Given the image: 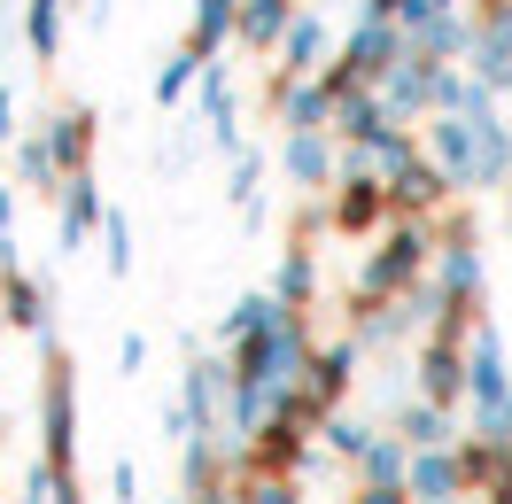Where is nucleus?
<instances>
[{
    "label": "nucleus",
    "mask_w": 512,
    "mask_h": 504,
    "mask_svg": "<svg viewBox=\"0 0 512 504\" xmlns=\"http://www.w3.org/2000/svg\"><path fill=\"white\" fill-rule=\"evenodd\" d=\"M419 140H427V156L450 171L458 194L512 187V125L497 117V109H489V117H450V109H435Z\"/></svg>",
    "instance_id": "nucleus-1"
},
{
    "label": "nucleus",
    "mask_w": 512,
    "mask_h": 504,
    "mask_svg": "<svg viewBox=\"0 0 512 504\" xmlns=\"http://www.w3.org/2000/svg\"><path fill=\"white\" fill-rule=\"evenodd\" d=\"M435 272V218H388L373 233V249L357 256V280H350V318L396 303L404 287H419Z\"/></svg>",
    "instance_id": "nucleus-2"
},
{
    "label": "nucleus",
    "mask_w": 512,
    "mask_h": 504,
    "mask_svg": "<svg viewBox=\"0 0 512 504\" xmlns=\"http://www.w3.org/2000/svg\"><path fill=\"white\" fill-rule=\"evenodd\" d=\"M311 349H319L311 311H288V303H280L272 326H256V334H241V342L225 349V365H233V380H256V388H295V380L311 373Z\"/></svg>",
    "instance_id": "nucleus-3"
},
{
    "label": "nucleus",
    "mask_w": 512,
    "mask_h": 504,
    "mask_svg": "<svg viewBox=\"0 0 512 504\" xmlns=\"http://www.w3.org/2000/svg\"><path fill=\"white\" fill-rule=\"evenodd\" d=\"M357 373H365V342H357V334H342V342H319V349H311V373L295 380V388L280 396V404H288L295 419H311V427H326L334 411L350 404Z\"/></svg>",
    "instance_id": "nucleus-4"
},
{
    "label": "nucleus",
    "mask_w": 512,
    "mask_h": 504,
    "mask_svg": "<svg viewBox=\"0 0 512 504\" xmlns=\"http://www.w3.org/2000/svg\"><path fill=\"white\" fill-rule=\"evenodd\" d=\"M404 47H412V39H404L396 16H357L350 39H342L334 63H326V86H334V94H350V86H381L388 70L404 63Z\"/></svg>",
    "instance_id": "nucleus-5"
},
{
    "label": "nucleus",
    "mask_w": 512,
    "mask_h": 504,
    "mask_svg": "<svg viewBox=\"0 0 512 504\" xmlns=\"http://www.w3.org/2000/svg\"><path fill=\"white\" fill-rule=\"evenodd\" d=\"M39 458L55 473H78V365L63 349H47L39 373Z\"/></svg>",
    "instance_id": "nucleus-6"
},
{
    "label": "nucleus",
    "mask_w": 512,
    "mask_h": 504,
    "mask_svg": "<svg viewBox=\"0 0 512 504\" xmlns=\"http://www.w3.org/2000/svg\"><path fill=\"white\" fill-rule=\"evenodd\" d=\"M474 334H419L412 342V388L419 396H435V404H466V388H474V357H466Z\"/></svg>",
    "instance_id": "nucleus-7"
},
{
    "label": "nucleus",
    "mask_w": 512,
    "mask_h": 504,
    "mask_svg": "<svg viewBox=\"0 0 512 504\" xmlns=\"http://www.w3.org/2000/svg\"><path fill=\"white\" fill-rule=\"evenodd\" d=\"M326 210H334V241H373V233L396 218L381 171H342V179L326 187Z\"/></svg>",
    "instance_id": "nucleus-8"
},
{
    "label": "nucleus",
    "mask_w": 512,
    "mask_h": 504,
    "mask_svg": "<svg viewBox=\"0 0 512 504\" xmlns=\"http://www.w3.org/2000/svg\"><path fill=\"white\" fill-rule=\"evenodd\" d=\"M0 318H8L24 342H39V357L55 349V287L32 280L16 256H0Z\"/></svg>",
    "instance_id": "nucleus-9"
},
{
    "label": "nucleus",
    "mask_w": 512,
    "mask_h": 504,
    "mask_svg": "<svg viewBox=\"0 0 512 504\" xmlns=\"http://www.w3.org/2000/svg\"><path fill=\"white\" fill-rule=\"evenodd\" d=\"M280 179H288V194H326L334 179H342V140L334 132H280Z\"/></svg>",
    "instance_id": "nucleus-10"
},
{
    "label": "nucleus",
    "mask_w": 512,
    "mask_h": 504,
    "mask_svg": "<svg viewBox=\"0 0 512 504\" xmlns=\"http://www.w3.org/2000/svg\"><path fill=\"white\" fill-rule=\"evenodd\" d=\"M388 202H396V218H435V210H450V202H458V187H450L443 163L419 148L412 163H396V171H388Z\"/></svg>",
    "instance_id": "nucleus-11"
},
{
    "label": "nucleus",
    "mask_w": 512,
    "mask_h": 504,
    "mask_svg": "<svg viewBox=\"0 0 512 504\" xmlns=\"http://www.w3.org/2000/svg\"><path fill=\"white\" fill-rule=\"evenodd\" d=\"M225 396H233V365L194 349L187 373H179V404L194 411V427H210V435H218V427H225Z\"/></svg>",
    "instance_id": "nucleus-12"
},
{
    "label": "nucleus",
    "mask_w": 512,
    "mask_h": 504,
    "mask_svg": "<svg viewBox=\"0 0 512 504\" xmlns=\"http://www.w3.org/2000/svg\"><path fill=\"white\" fill-rule=\"evenodd\" d=\"M435 70H443V63H427V55H412V47H404V63L381 78L388 117H404V125H427V117H435Z\"/></svg>",
    "instance_id": "nucleus-13"
},
{
    "label": "nucleus",
    "mask_w": 512,
    "mask_h": 504,
    "mask_svg": "<svg viewBox=\"0 0 512 504\" xmlns=\"http://www.w3.org/2000/svg\"><path fill=\"white\" fill-rule=\"evenodd\" d=\"M39 140H47L55 171H63V179H78V171H94L101 117H94V109H63V117H47V125H39Z\"/></svg>",
    "instance_id": "nucleus-14"
},
{
    "label": "nucleus",
    "mask_w": 512,
    "mask_h": 504,
    "mask_svg": "<svg viewBox=\"0 0 512 504\" xmlns=\"http://www.w3.org/2000/svg\"><path fill=\"white\" fill-rule=\"evenodd\" d=\"M55 202H63V218H55V249L78 256V249H86V241L101 233V218H109V202H101V179H94V171H78V179H70Z\"/></svg>",
    "instance_id": "nucleus-15"
},
{
    "label": "nucleus",
    "mask_w": 512,
    "mask_h": 504,
    "mask_svg": "<svg viewBox=\"0 0 512 504\" xmlns=\"http://www.w3.org/2000/svg\"><path fill=\"white\" fill-rule=\"evenodd\" d=\"M458 458H466V489H474V497H512V435L466 427V435H458Z\"/></svg>",
    "instance_id": "nucleus-16"
},
{
    "label": "nucleus",
    "mask_w": 512,
    "mask_h": 504,
    "mask_svg": "<svg viewBox=\"0 0 512 504\" xmlns=\"http://www.w3.org/2000/svg\"><path fill=\"white\" fill-rule=\"evenodd\" d=\"M272 295H280L288 311H319V295H326L319 241H295L288 233V249H280V264H272Z\"/></svg>",
    "instance_id": "nucleus-17"
},
{
    "label": "nucleus",
    "mask_w": 512,
    "mask_h": 504,
    "mask_svg": "<svg viewBox=\"0 0 512 504\" xmlns=\"http://www.w3.org/2000/svg\"><path fill=\"white\" fill-rule=\"evenodd\" d=\"M412 497L419 504H466V458L458 442H435V450H412Z\"/></svg>",
    "instance_id": "nucleus-18"
},
{
    "label": "nucleus",
    "mask_w": 512,
    "mask_h": 504,
    "mask_svg": "<svg viewBox=\"0 0 512 504\" xmlns=\"http://www.w3.org/2000/svg\"><path fill=\"white\" fill-rule=\"evenodd\" d=\"M334 47H342V39H334V24H326L319 8H295V24H288V39H280V55H272V63L295 70V78H311V70L334 63Z\"/></svg>",
    "instance_id": "nucleus-19"
},
{
    "label": "nucleus",
    "mask_w": 512,
    "mask_h": 504,
    "mask_svg": "<svg viewBox=\"0 0 512 504\" xmlns=\"http://www.w3.org/2000/svg\"><path fill=\"white\" fill-rule=\"evenodd\" d=\"M396 435L412 442V450H435V442H458V419H450V404H435V396H419V388H404L396 396V419H388Z\"/></svg>",
    "instance_id": "nucleus-20"
},
{
    "label": "nucleus",
    "mask_w": 512,
    "mask_h": 504,
    "mask_svg": "<svg viewBox=\"0 0 512 504\" xmlns=\"http://www.w3.org/2000/svg\"><path fill=\"white\" fill-rule=\"evenodd\" d=\"M497 78H481V70H458V63H443L435 70V109H450V117H489L497 109Z\"/></svg>",
    "instance_id": "nucleus-21"
},
{
    "label": "nucleus",
    "mask_w": 512,
    "mask_h": 504,
    "mask_svg": "<svg viewBox=\"0 0 512 504\" xmlns=\"http://www.w3.org/2000/svg\"><path fill=\"white\" fill-rule=\"evenodd\" d=\"M295 8H303V0H241V32H233V39H241L249 55H280Z\"/></svg>",
    "instance_id": "nucleus-22"
},
{
    "label": "nucleus",
    "mask_w": 512,
    "mask_h": 504,
    "mask_svg": "<svg viewBox=\"0 0 512 504\" xmlns=\"http://www.w3.org/2000/svg\"><path fill=\"white\" fill-rule=\"evenodd\" d=\"M202 63H218V55H202V47H179V55H163V63H156V86H148V94H156V109H179V101L202 86Z\"/></svg>",
    "instance_id": "nucleus-23"
},
{
    "label": "nucleus",
    "mask_w": 512,
    "mask_h": 504,
    "mask_svg": "<svg viewBox=\"0 0 512 504\" xmlns=\"http://www.w3.org/2000/svg\"><path fill=\"white\" fill-rule=\"evenodd\" d=\"M241 32V0H194V24H187V47L202 55H225V39Z\"/></svg>",
    "instance_id": "nucleus-24"
},
{
    "label": "nucleus",
    "mask_w": 512,
    "mask_h": 504,
    "mask_svg": "<svg viewBox=\"0 0 512 504\" xmlns=\"http://www.w3.org/2000/svg\"><path fill=\"white\" fill-rule=\"evenodd\" d=\"M381 435H388V427H373V419H357L350 404H342V411H334V419L319 427V442L334 450V458H342V466H357V458H365V450H373Z\"/></svg>",
    "instance_id": "nucleus-25"
},
{
    "label": "nucleus",
    "mask_w": 512,
    "mask_h": 504,
    "mask_svg": "<svg viewBox=\"0 0 512 504\" xmlns=\"http://www.w3.org/2000/svg\"><path fill=\"white\" fill-rule=\"evenodd\" d=\"M350 473H357V481H404V489H412V442L388 427V435L373 442V450H365V458H357Z\"/></svg>",
    "instance_id": "nucleus-26"
},
{
    "label": "nucleus",
    "mask_w": 512,
    "mask_h": 504,
    "mask_svg": "<svg viewBox=\"0 0 512 504\" xmlns=\"http://www.w3.org/2000/svg\"><path fill=\"white\" fill-rule=\"evenodd\" d=\"M63 8L70 0H24V47H32L39 63L63 55Z\"/></svg>",
    "instance_id": "nucleus-27"
},
{
    "label": "nucleus",
    "mask_w": 512,
    "mask_h": 504,
    "mask_svg": "<svg viewBox=\"0 0 512 504\" xmlns=\"http://www.w3.org/2000/svg\"><path fill=\"white\" fill-rule=\"evenodd\" d=\"M272 318H280V295H272V287H249V295H241V303H233V311L218 318V342L233 349L241 334H256V326H272Z\"/></svg>",
    "instance_id": "nucleus-28"
},
{
    "label": "nucleus",
    "mask_w": 512,
    "mask_h": 504,
    "mask_svg": "<svg viewBox=\"0 0 512 504\" xmlns=\"http://www.w3.org/2000/svg\"><path fill=\"white\" fill-rule=\"evenodd\" d=\"M16 179H24V187H32L39 202L70 187L63 171H55V156H47V140H39V132H24V140H16Z\"/></svg>",
    "instance_id": "nucleus-29"
},
{
    "label": "nucleus",
    "mask_w": 512,
    "mask_h": 504,
    "mask_svg": "<svg viewBox=\"0 0 512 504\" xmlns=\"http://www.w3.org/2000/svg\"><path fill=\"white\" fill-rule=\"evenodd\" d=\"M225 489H233V504H303L295 473H233Z\"/></svg>",
    "instance_id": "nucleus-30"
},
{
    "label": "nucleus",
    "mask_w": 512,
    "mask_h": 504,
    "mask_svg": "<svg viewBox=\"0 0 512 504\" xmlns=\"http://www.w3.org/2000/svg\"><path fill=\"white\" fill-rule=\"evenodd\" d=\"M101 264H109V280H125L132 272V218L109 202V218H101Z\"/></svg>",
    "instance_id": "nucleus-31"
},
{
    "label": "nucleus",
    "mask_w": 512,
    "mask_h": 504,
    "mask_svg": "<svg viewBox=\"0 0 512 504\" xmlns=\"http://www.w3.org/2000/svg\"><path fill=\"white\" fill-rule=\"evenodd\" d=\"M225 194H233L241 210H249V202H264V156H256V148H241V156H233V179H225Z\"/></svg>",
    "instance_id": "nucleus-32"
},
{
    "label": "nucleus",
    "mask_w": 512,
    "mask_h": 504,
    "mask_svg": "<svg viewBox=\"0 0 512 504\" xmlns=\"http://www.w3.org/2000/svg\"><path fill=\"white\" fill-rule=\"evenodd\" d=\"M350 504H419V497L404 489V481H357V489H350Z\"/></svg>",
    "instance_id": "nucleus-33"
},
{
    "label": "nucleus",
    "mask_w": 512,
    "mask_h": 504,
    "mask_svg": "<svg viewBox=\"0 0 512 504\" xmlns=\"http://www.w3.org/2000/svg\"><path fill=\"white\" fill-rule=\"evenodd\" d=\"M109 504H140V466H132V458L109 466Z\"/></svg>",
    "instance_id": "nucleus-34"
},
{
    "label": "nucleus",
    "mask_w": 512,
    "mask_h": 504,
    "mask_svg": "<svg viewBox=\"0 0 512 504\" xmlns=\"http://www.w3.org/2000/svg\"><path fill=\"white\" fill-rule=\"evenodd\" d=\"M0 256H16V194L0 187Z\"/></svg>",
    "instance_id": "nucleus-35"
},
{
    "label": "nucleus",
    "mask_w": 512,
    "mask_h": 504,
    "mask_svg": "<svg viewBox=\"0 0 512 504\" xmlns=\"http://www.w3.org/2000/svg\"><path fill=\"white\" fill-rule=\"evenodd\" d=\"M117 365H125V373H140V365H148V334H125V342H117Z\"/></svg>",
    "instance_id": "nucleus-36"
},
{
    "label": "nucleus",
    "mask_w": 512,
    "mask_h": 504,
    "mask_svg": "<svg viewBox=\"0 0 512 504\" xmlns=\"http://www.w3.org/2000/svg\"><path fill=\"white\" fill-rule=\"evenodd\" d=\"M0 140H24V125H16V94L0 86Z\"/></svg>",
    "instance_id": "nucleus-37"
},
{
    "label": "nucleus",
    "mask_w": 512,
    "mask_h": 504,
    "mask_svg": "<svg viewBox=\"0 0 512 504\" xmlns=\"http://www.w3.org/2000/svg\"><path fill=\"white\" fill-rule=\"evenodd\" d=\"M194 504H233V489H210V497H194Z\"/></svg>",
    "instance_id": "nucleus-38"
},
{
    "label": "nucleus",
    "mask_w": 512,
    "mask_h": 504,
    "mask_svg": "<svg viewBox=\"0 0 512 504\" xmlns=\"http://www.w3.org/2000/svg\"><path fill=\"white\" fill-rule=\"evenodd\" d=\"M474 504H512V497H474Z\"/></svg>",
    "instance_id": "nucleus-39"
},
{
    "label": "nucleus",
    "mask_w": 512,
    "mask_h": 504,
    "mask_svg": "<svg viewBox=\"0 0 512 504\" xmlns=\"http://www.w3.org/2000/svg\"><path fill=\"white\" fill-rule=\"evenodd\" d=\"M163 504H194V497H163Z\"/></svg>",
    "instance_id": "nucleus-40"
},
{
    "label": "nucleus",
    "mask_w": 512,
    "mask_h": 504,
    "mask_svg": "<svg viewBox=\"0 0 512 504\" xmlns=\"http://www.w3.org/2000/svg\"><path fill=\"white\" fill-rule=\"evenodd\" d=\"M450 8H466V0H450Z\"/></svg>",
    "instance_id": "nucleus-41"
},
{
    "label": "nucleus",
    "mask_w": 512,
    "mask_h": 504,
    "mask_svg": "<svg viewBox=\"0 0 512 504\" xmlns=\"http://www.w3.org/2000/svg\"><path fill=\"white\" fill-rule=\"evenodd\" d=\"M505 194H512V187H505Z\"/></svg>",
    "instance_id": "nucleus-42"
}]
</instances>
